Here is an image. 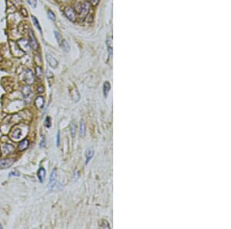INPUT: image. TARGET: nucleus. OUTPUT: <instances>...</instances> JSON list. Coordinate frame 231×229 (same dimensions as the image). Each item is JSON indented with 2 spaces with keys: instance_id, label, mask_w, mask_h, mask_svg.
Instances as JSON below:
<instances>
[{
  "instance_id": "obj_1",
  "label": "nucleus",
  "mask_w": 231,
  "mask_h": 229,
  "mask_svg": "<svg viewBox=\"0 0 231 229\" xmlns=\"http://www.w3.org/2000/svg\"><path fill=\"white\" fill-rule=\"evenodd\" d=\"M29 44L31 46V48L34 50H37L39 48V44L38 42L35 37V35L33 33V32L32 30L29 31Z\"/></svg>"
},
{
  "instance_id": "obj_2",
  "label": "nucleus",
  "mask_w": 231,
  "mask_h": 229,
  "mask_svg": "<svg viewBox=\"0 0 231 229\" xmlns=\"http://www.w3.org/2000/svg\"><path fill=\"white\" fill-rule=\"evenodd\" d=\"M64 14L67 17V19H69L70 21H72V22L75 21L76 15V12H75L74 9L72 7H70V6H66L64 8Z\"/></svg>"
},
{
  "instance_id": "obj_3",
  "label": "nucleus",
  "mask_w": 231,
  "mask_h": 229,
  "mask_svg": "<svg viewBox=\"0 0 231 229\" xmlns=\"http://www.w3.org/2000/svg\"><path fill=\"white\" fill-rule=\"evenodd\" d=\"M56 169H54L50 174V178L48 184V189L49 191H52L53 190L56 185Z\"/></svg>"
},
{
  "instance_id": "obj_4",
  "label": "nucleus",
  "mask_w": 231,
  "mask_h": 229,
  "mask_svg": "<svg viewBox=\"0 0 231 229\" xmlns=\"http://www.w3.org/2000/svg\"><path fill=\"white\" fill-rule=\"evenodd\" d=\"M45 58H46V60L48 62V64L49 65V66H51L52 68L53 69H56L58 65H59V63L58 61L53 57L52 55L49 54V53H47L46 56H45Z\"/></svg>"
},
{
  "instance_id": "obj_5",
  "label": "nucleus",
  "mask_w": 231,
  "mask_h": 229,
  "mask_svg": "<svg viewBox=\"0 0 231 229\" xmlns=\"http://www.w3.org/2000/svg\"><path fill=\"white\" fill-rule=\"evenodd\" d=\"M14 160L13 159H5V160H2L0 161V168H10L13 164H14Z\"/></svg>"
},
{
  "instance_id": "obj_6",
  "label": "nucleus",
  "mask_w": 231,
  "mask_h": 229,
  "mask_svg": "<svg viewBox=\"0 0 231 229\" xmlns=\"http://www.w3.org/2000/svg\"><path fill=\"white\" fill-rule=\"evenodd\" d=\"M25 81H26L28 83H33L34 77H33V75H32V73L31 72V70L26 69L25 74Z\"/></svg>"
},
{
  "instance_id": "obj_7",
  "label": "nucleus",
  "mask_w": 231,
  "mask_h": 229,
  "mask_svg": "<svg viewBox=\"0 0 231 229\" xmlns=\"http://www.w3.org/2000/svg\"><path fill=\"white\" fill-rule=\"evenodd\" d=\"M37 176H38V178H39V181L41 183H42L45 180V170L43 168H40L39 170L38 171Z\"/></svg>"
},
{
  "instance_id": "obj_8",
  "label": "nucleus",
  "mask_w": 231,
  "mask_h": 229,
  "mask_svg": "<svg viewBox=\"0 0 231 229\" xmlns=\"http://www.w3.org/2000/svg\"><path fill=\"white\" fill-rule=\"evenodd\" d=\"M110 88H111L110 83L108 81L105 82L104 84H103V96H104L105 98H106L108 96V93L110 90Z\"/></svg>"
},
{
  "instance_id": "obj_9",
  "label": "nucleus",
  "mask_w": 231,
  "mask_h": 229,
  "mask_svg": "<svg viewBox=\"0 0 231 229\" xmlns=\"http://www.w3.org/2000/svg\"><path fill=\"white\" fill-rule=\"evenodd\" d=\"M89 4L87 2H85L82 5V6H81V14H82L83 15H86L87 13H88V12H89Z\"/></svg>"
},
{
  "instance_id": "obj_10",
  "label": "nucleus",
  "mask_w": 231,
  "mask_h": 229,
  "mask_svg": "<svg viewBox=\"0 0 231 229\" xmlns=\"http://www.w3.org/2000/svg\"><path fill=\"white\" fill-rule=\"evenodd\" d=\"M86 134V124L83 120H80V124H79V134L81 137H84Z\"/></svg>"
},
{
  "instance_id": "obj_11",
  "label": "nucleus",
  "mask_w": 231,
  "mask_h": 229,
  "mask_svg": "<svg viewBox=\"0 0 231 229\" xmlns=\"http://www.w3.org/2000/svg\"><path fill=\"white\" fill-rule=\"evenodd\" d=\"M93 155H94V151L93 150L89 149L86 151V164H87L89 162V161L93 158Z\"/></svg>"
},
{
  "instance_id": "obj_12",
  "label": "nucleus",
  "mask_w": 231,
  "mask_h": 229,
  "mask_svg": "<svg viewBox=\"0 0 231 229\" xmlns=\"http://www.w3.org/2000/svg\"><path fill=\"white\" fill-rule=\"evenodd\" d=\"M35 104L36 105V107L39 109L42 108L43 107V105H44V100L42 96H38L35 100Z\"/></svg>"
},
{
  "instance_id": "obj_13",
  "label": "nucleus",
  "mask_w": 231,
  "mask_h": 229,
  "mask_svg": "<svg viewBox=\"0 0 231 229\" xmlns=\"http://www.w3.org/2000/svg\"><path fill=\"white\" fill-rule=\"evenodd\" d=\"M59 44H60V46H61L62 49L64 51H66V52H69V49H70V46H69V45L68 42H67L66 39H62Z\"/></svg>"
},
{
  "instance_id": "obj_14",
  "label": "nucleus",
  "mask_w": 231,
  "mask_h": 229,
  "mask_svg": "<svg viewBox=\"0 0 231 229\" xmlns=\"http://www.w3.org/2000/svg\"><path fill=\"white\" fill-rule=\"evenodd\" d=\"M29 146V140H23L22 142H20L19 145V151H24Z\"/></svg>"
},
{
  "instance_id": "obj_15",
  "label": "nucleus",
  "mask_w": 231,
  "mask_h": 229,
  "mask_svg": "<svg viewBox=\"0 0 231 229\" xmlns=\"http://www.w3.org/2000/svg\"><path fill=\"white\" fill-rule=\"evenodd\" d=\"M22 94L25 97H28L30 93H31V89H30V86H25L22 88Z\"/></svg>"
},
{
  "instance_id": "obj_16",
  "label": "nucleus",
  "mask_w": 231,
  "mask_h": 229,
  "mask_svg": "<svg viewBox=\"0 0 231 229\" xmlns=\"http://www.w3.org/2000/svg\"><path fill=\"white\" fill-rule=\"evenodd\" d=\"M32 22H33L34 25L37 28V29H39V31L40 32H42V29H41V26H40V25H39V22L38 19H37L35 16H32Z\"/></svg>"
},
{
  "instance_id": "obj_17",
  "label": "nucleus",
  "mask_w": 231,
  "mask_h": 229,
  "mask_svg": "<svg viewBox=\"0 0 231 229\" xmlns=\"http://www.w3.org/2000/svg\"><path fill=\"white\" fill-rule=\"evenodd\" d=\"M106 46H107L109 55H112L113 54V46H112V39L110 38H109L106 40Z\"/></svg>"
},
{
  "instance_id": "obj_18",
  "label": "nucleus",
  "mask_w": 231,
  "mask_h": 229,
  "mask_svg": "<svg viewBox=\"0 0 231 229\" xmlns=\"http://www.w3.org/2000/svg\"><path fill=\"white\" fill-rule=\"evenodd\" d=\"M76 126L72 122L70 125V133H71V135H72V137H74L75 135H76Z\"/></svg>"
},
{
  "instance_id": "obj_19",
  "label": "nucleus",
  "mask_w": 231,
  "mask_h": 229,
  "mask_svg": "<svg viewBox=\"0 0 231 229\" xmlns=\"http://www.w3.org/2000/svg\"><path fill=\"white\" fill-rule=\"evenodd\" d=\"M35 71H36L37 77L39 78V79H42V69L40 67H36Z\"/></svg>"
},
{
  "instance_id": "obj_20",
  "label": "nucleus",
  "mask_w": 231,
  "mask_h": 229,
  "mask_svg": "<svg viewBox=\"0 0 231 229\" xmlns=\"http://www.w3.org/2000/svg\"><path fill=\"white\" fill-rule=\"evenodd\" d=\"M54 34H55V36H56V39H57L58 42H59V43H60V42H61V41L62 40L61 34H60L59 32H58L57 31H55V32H54Z\"/></svg>"
},
{
  "instance_id": "obj_21",
  "label": "nucleus",
  "mask_w": 231,
  "mask_h": 229,
  "mask_svg": "<svg viewBox=\"0 0 231 229\" xmlns=\"http://www.w3.org/2000/svg\"><path fill=\"white\" fill-rule=\"evenodd\" d=\"M48 17L51 19V20H52V21H54L55 19H56V15H55V14L52 12V11H48Z\"/></svg>"
},
{
  "instance_id": "obj_22",
  "label": "nucleus",
  "mask_w": 231,
  "mask_h": 229,
  "mask_svg": "<svg viewBox=\"0 0 231 229\" xmlns=\"http://www.w3.org/2000/svg\"><path fill=\"white\" fill-rule=\"evenodd\" d=\"M27 2L32 8H35L37 5V0H27Z\"/></svg>"
},
{
  "instance_id": "obj_23",
  "label": "nucleus",
  "mask_w": 231,
  "mask_h": 229,
  "mask_svg": "<svg viewBox=\"0 0 231 229\" xmlns=\"http://www.w3.org/2000/svg\"><path fill=\"white\" fill-rule=\"evenodd\" d=\"M45 125L46 127H51V119H50V117H46V119L45 120Z\"/></svg>"
},
{
  "instance_id": "obj_24",
  "label": "nucleus",
  "mask_w": 231,
  "mask_h": 229,
  "mask_svg": "<svg viewBox=\"0 0 231 229\" xmlns=\"http://www.w3.org/2000/svg\"><path fill=\"white\" fill-rule=\"evenodd\" d=\"M19 175H20V174H19L18 171H11V172L9 173V174H8V176H9V177H12V176L19 177Z\"/></svg>"
},
{
  "instance_id": "obj_25",
  "label": "nucleus",
  "mask_w": 231,
  "mask_h": 229,
  "mask_svg": "<svg viewBox=\"0 0 231 229\" xmlns=\"http://www.w3.org/2000/svg\"><path fill=\"white\" fill-rule=\"evenodd\" d=\"M59 143H60V135H59V131L57 134V137H56V146L59 147Z\"/></svg>"
},
{
  "instance_id": "obj_26",
  "label": "nucleus",
  "mask_w": 231,
  "mask_h": 229,
  "mask_svg": "<svg viewBox=\"0 0 231 229\" xmlns=\"http://www.w3.org/2000/svg\"><path fill=\"white\" fill-rule=\"evenodd\" d=\"M99 1V0H91V2H92V4H93V5H96L98 4Z\"/></svg>"
}]
</instances>
